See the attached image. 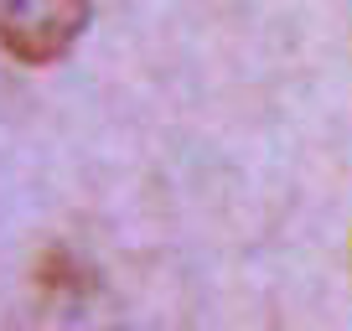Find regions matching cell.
I'll return each mask as SVG.
<instances>
[{
  "mask_svg": "<svg viewBox=\"0 0 352 331\" xmlns=\"http://www.w3.org/2000/svg\"><path fill=\"white\" fill-rule=\"evenodd\" d=\"M94 0H0V52L26 67H47L73 52Z\"/></svg>",
  "mask_w": 352,
  "mask_h": 331,
  "instance_id": "cell-1",
  "label": "cell"
}]
</instances>
